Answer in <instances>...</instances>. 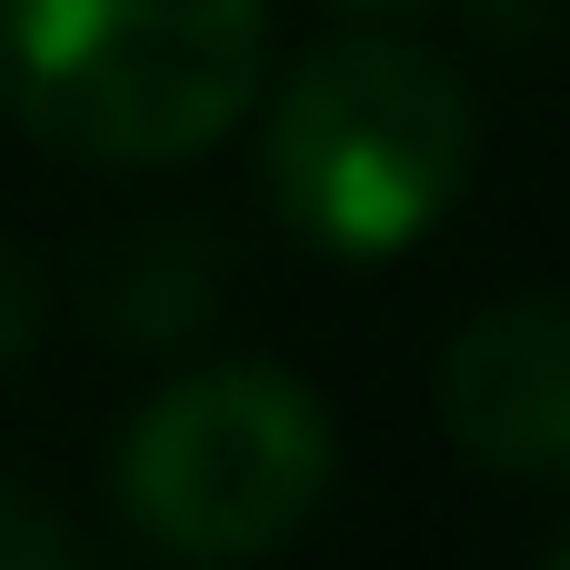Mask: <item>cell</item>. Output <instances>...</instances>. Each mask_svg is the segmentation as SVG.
Returning a JSON list of instances; mask_svg holds the SVG:
<instances>
[{"label":"cell","instance_id":"1","mask_svg":"<svg viewBox=\"0 0 570 570\" xmlns=\"http://www.w3.org/2000/svg\"><path fill=\"white\" fill-rule=\"evenodd\" d=\"M481 170L471 80L401 30L311 40L261 110V190L331 261H391L461 210Z\"/></svg>","mask_w":570,"mask_h":570},{"label":"cell","instance_id":"2","mask_svg":"<svg viewBox=\"0 0 570 570\" xmlns=\"http://www.w3.org/2000/svg\"><path fill=\"white\" fill-rule=\"evenodd\" d=\"M271 90V0H0V110L60 160L170 170Z\"/></svg>","mask_w":570,"mask_h":570},{"label":"cell","instance_id":"3","mask_svg":"<svg viewBox=\"0 0 570 570\" xmlns=\"http://www.w3.org/2000/svg\"><path fill=\"white\" fill-rule=\"evenodd\" d=\"M331 471H341V441L301 371L200 361L130 411L110 451V501L160 561L240 570L311 531V511L331 501Z\"/></svg>","mask_w":570,"mask_h":570},{"label":"cell","instance_id":"4","mask_svg":"<svg viewBox=\"0 0 570 570\" xmlns=\"http://www.w3.org/2000/svg\"><path fill=\"white\" fill-rule=\"evenodd\" d=\"M441 431L501 481H570V301H491L451 331Z\"/></svg>","mask_w":570,"mask_h":570},{"label":"cell","instance_id":"5","mask_svg":"<svg viewBox=\"0 0 570 570\" xmlns=\"http://www.w3.org/2000/svg\"><path fill=\"white\" fill-rule=\"evenodd\" d=\"M210 311H220V240L190 220L120 230L90 261V321L120 351H180L190 331H210Z\"/></svg>","mask_w":570,"mask_h":570},{"label":"cell","instance_id":"6","mask_svg":"<svg viewBox=\"0 0 570 570\" xmlns=\"http://www.w3.org/2000/svg\"><path fill=\"white\" fill-rule=\"evenodd\" d=\"M0 570H100V561H90V541H80L40 491L0 481Z\"/></svg>","mask_w":570,"mask_h":570},{"label":"cell","instance_id":"7","mask_svg":"<svg viewBox=\"0 0 570 570\" xmlns=\"http://www.w3.org/2000/svg\"><path fill=\"white\" fill-rule=\"evenodd\" d=\"M30 351H40V261L0 240V371H20Z\"/></svg>","mask_w":570,"mask_h":570},{"label":"cell","instance_id":"8","mask_svg":"<svg viewBox=\"0 0 570 570\" xmlns=\"http://www.w3.org/2000/svg\"><path fill=\"white\" fill-rule=\"evenodd\" d=\"M321 10H341V20H391V10H421V0H321Z\"/></svg>","mask_w":570,"mask_h":570},{"label":"cell","instance_id":"9","mask_svg":"<svg viewBox=\"0 0 570 570\" xmlns=\"http://www.w3.org/2000/svg\"><path fill=\"white\" fill-rule=\"evenodd\" d=\"M551 570H570V541H561V551H551Z\"/></svg>","mask_w":570,"mask_h":570}]
</instances>
